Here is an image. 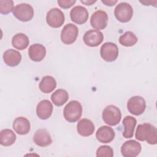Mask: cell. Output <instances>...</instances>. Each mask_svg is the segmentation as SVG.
Returning a JSON list of instances; mask_svg holds the SVG:
<instances>
[{"label": "cell", "instance_id": "6da1fadb", "mask_svg": "<svg viewBox=\"0 0 157 157\" xmlns=\"http://www.w3.org/2000/svg\"><path fill=\"white\" fill-rule=\"evenodd\" d=\"M135 137L139 141H146L149 144L155 145L157 143L156 128L150 123H145L139 124Z\"/></svg>", "mask_w": 157, "mask_h": 157}, {"label": "cell", "instance_id": "7a4b0ae2", "mask_svg": "<svg viewBox=\"0 0 157 157\" xmlns=\"http://www.w3.org/2000/svg\"><path fill=\"white\" fill-rule=\"evenodd\" d=\"M82 114V106L75 100L71 101L64 108L63 115L69 123H74L78 120Z\"/></svg>", "mask_w": 157, "mask_h": 157}, {"label": "cell", "instance_id": "3957f363", "mask_svg": "<svg viewBox=\"0 0 157 157\" xmlns=\"http://www.w3.org/2000/svg\"><path fill=\"white\" fill-rule=\"evenodd\" d=\"M102 118L104 121L110 126H115L121 120V111L115 105H109L104 108L102 113Z\"/></svg>", "mask_w": 157, "mask_h": 157}, {"label": "cell", "instance_id": "277c9868", "mask_svg": "<svg viewBox=\"0 0 157 157\" xmlns=\"http://www.w3.org/2000/svg\"><path fill=\"white\" fill-rule=\"evenodd\" d=\"M13 15L20 21L26 22L31 20L34 16L33 7L27 3H21L17 5L13 11Z\"/></svg>", "mask_w": 157, "mask_h": 157}, {"label": "cell", "instance_id": "5b68a950", "mask_svg": "<svg viewBox=\"0 0 157 157\" xmlns=\"http://www.w3.org/2000/svg\"><path fill=\"white\" fill-rule=\"evenodd\" d=\"M114 14L116 18L120 22L126 23L130 21L133 15V9L127 2H121L115 8Z\"/></svg>", "mask_w": 157, "mask_h": 157}, {"label": "cell", "instance_id": "8992f818", "mask_svg": "<svg viewBox=\"0 0 157 157\" xmlns=\"http://www.w3.org/2000/svg\"><path fill=\"white\" fill-rule=\"evenodd\" d=\"M146 108L145 99L140 96H134L129 98L127 102V109L132 115H140L144 113Z\"/></svg>", "mask_w": 157, "mask_h": 157}, {"label": "cell", "instance_id": "52a82bcc", "mask_svg": "<svg viewBox=\"0 0 157 157\" xmlns=\"http://www.w3.org/2000/svg\"><path fill=\"white\" fill-rule=\"evenodd\" d=\"M78 34V29L76 25L72 23L67 24L61 31V40L64 44H72L76 40Z\"/></svg>", "mask_w": 157, "mask_h": 157}, {"label": "cell", "instance_id": "ba28073f", "mask_svg": "<svg viewBox=\"0 0 157 157\" xmlns=\"http://www.w3.org/2000/svg\"><path fill=\"white\" fill-rule=\"evenodd\" d=\"M64 20L65 17L63 12L58 8H53L47 13V23L52 28H59L63 25Z\"/></svg>", "mask_w": 157, "mask_h": 157}, {"label": "cell", "instance_id": "9c48e42d", "mask_svg": "<svg viewBox=\"0 0 157 157\" xmlns=\"http://www.w3.org/2000/svg\"><path fill=\"white\" fill-rule=\"evenodd\" d=\"M100 55L105 61H114L118 56V48L113 42H105L101 47Z\"/></svg>", "mask_w": 157, "mask_h": 157}, {"label": "cell", "instance_id": "30bf717a", "mask_svg": "<svg viewBox=\"0 0 157 157\" xmlns=\"http://www.w3.org/2000/svg\"><path fill=\"white\" fill-rule=\"evenodd\" d=\"M142 147L139 142L135 140L126 141L121 147V153L124 157H136L141 151Z\"/></svg>", "mask_w": 157, "mask_h": 157}, {"label": "cell", "instance_id": "8fae6325", "mask_svg": "<svg viewBox=\"0 0 157 157\" xmlns=\"http://www.w3.org/2000/svg\"><path fill=\"white\" fill-rule=\"evenodd\" d=\"M83 40L86 45L95 47L102 43L104 40V36L102 33L98 30L90 29L85 33Z\"/></svg>", "mask_w": 157, "mask_h": 157}, {"label": "cell", "instance_id": "7c38bea8", "mask_svg": "<svg viewBox=\"0 0 157 157\" xmlns=\"http://www.w3.org/2000/svg\"><path fill=\"white\" fill-rule=\"evenodd\" d=\"M107 21L108 15L107 13L101 10L94 12L90 19L91 26L98 31L104 29L107 25Z\"/></svg>", "mask_w": 157, "mask_h": 157}, {"label": "cell", "instance_id": "4fadbf2b", "mask_svg": "<svg viewBox=\"0 0 157 157\" xmlns=\"http://www.w3.org/2000/svg\"><path fill=\"white\" fill-rule=\"evenodd\" d=\"M88 16L87 9L82 6H75L70 12L71 20L78 25L85 23L88 19Z\"/></svg>", "mask_w": 157, "mask_h": 157}, {"label": "cell", "instance_id": "5bb4252c", "mask_svg": "<svg viewBox=\"0 0 157 157\" xmlns=\"http://www.w3.org/2000/svg\"><path fill=\"white\" fill-rule=\"evenodd\" d=\"M115 131L110 126H102L96 131V137L101 143L107 144L111 142L115 137Z\"/></svg>", "mask_w": 157, "mask_h": 157}, {"label": "cell", "instance_id": "9a60e30c", "mask_svg": "<svg viewBox=\"0 0 157 157\" xmlns=\"http://www.w3.org/2000/svg\"><path fill=\"white\" fill-rule=\"evenodd\" d=\"M52 104L47 99L40 101L36 107V114L42 120H47L50 117L53 112Z\"/></svg>", "mask_w": 157, "mask_h": 157}, {"label": "cell", "instance_id": "2e32d148", "mask_svg": "<svg viewBox=\"0 0 157 157\" xmlns=\"http://www.w3.org/2000/svg\"><path fill=\"white\" fill-rule=\"evenodd\" d=\"M34 142L38 146L45 147L50 145L52 142L51 136L45 129H39L34 134Z\"/></svg>", "mask_w": 157, "mask_h": 157}, {"label": "cell", "instance_id": "e0dca14e", "mask_svg": "<svg viewBox=\"0 0 157 157\" xmlns=\"http://www.w3.org/2000/svg\"><path fill=\"white\" fill-rule=\"evenodd\" d=\"M29 58L35 62L41 61L45 56L46 49L45 47L40 44L31 45L28 49Z\"/></svg>", "mask_w": 157, "mask_h": 157}, {"label": "cell", "instance_id": "ac0fdd59", "mask_svg": "<svg viewBox=\"0 0 157 157\" xmlns=\"http://www.w3.org/2000/svg\"><path fill=\"white\" fill-rule=\"evenodd\" d=\"M4 62L10 67L18 66L21 60V53L15 50L9 49L4 52L3 54Z\"/></svg>", "mask_w": 157, "mask_h": 157}, {"label": "cell", "instance_id": "d6986e66", "mask_svg": "<svg viewBox=\"0 0 157 157\" xmlns=\"http://www.w3.org/2000/svg\"><path fill=\"white\" fill-rule=\"evenodd\" d=\"M95 128L93 123L86 118L80 120L77 125L78 133L83 137H88L92 135L94 131Z\"/></svg>", "mask_w": 157, "mask_h": 157}, {"label": "cell", "instance_id": "ffe728a7", "mask_svg": "<svg viewBox=\"0 0 157 157\" xmlns=\"http://www.w3.org/2000/svg\"><path fill=\"white\" fill-rule=\"evenodd\" d=\"M12 126L15 132L20 135L27 134L31 128L29 120L25 117L16 118L13 122Z\"/></svg>", "mask_w": 157, "mask_h": 157}, {"label": "cell", "instance_id": "44dd1931", "mask_svg": "<svg viewBox=\"0 0 157 157\" xmlns=\"http://www.w3.org/2000/svg\"><path fill=\"white\" fill-rule=\"evenodd\" d=\"M136 123V119L132 116L128 115L123 118V124L124 126V130L123 132V136L124 138L129 139L132 137Z\"/></svg>", "mask_w": 157, "mask_h": 157}, {"label": "cell", "instance_id": "7402d4cb", "mask_svg": "<svg viewBox=\"0 0 157 157\" xmlns=\"http://www.w3.org/2000/svg\"><path fill=\"white\" fill-rule=\"evenodd\" d=\"M56 86L55 79L50 75H46L42 77L39 83V89L44 93H50L52 92Z\"/></svg>", "mask_w": 157, "mask_h": 157}, {"label": "cell", "instance_id": "603a6c76", "mask_svg": "<svg viewBox=\"0 0 157 157\" xmlns=\"http://www.w3.org/2000/svg\"><path fill=\"white\" fill-rule=\"evenodd\" d=\"M16 137V135L11 129H2L0 132V144L5 147L12 145L15 143Z\"/></svg>", "mask_w": 157, "mask_h": 157}, {"label": "cell", "instance_id": "cb8c5ba5", "mask_svg": "<svg viewBox=\"0 0 157 157\" xmlns=\"http://www.w3.org/2000/svg\"><path fill=\"white\" fill-rule=\"evenodd\" d=\"M29 39L28 36L23 33H18L15 34L12 39V46L18 50H23L29 45Z\"/></svg>", "mask_w": 157, "mask_h": 157}, {"label": "cell", "instance_id": "d4e9b609", "mask_svg": "<svg viewBox=\"0 0 157 157\" xmlns=\"http://www.w3.org/2000/svg\"><path fill=\"white\" fill-rule=\"evenodd\" d=\"M69 99L67 91L63 89H58L51 96V99L56 106H61L65 104Z\"/></svg>", "mask_w": 157, "mask_h": 157}, {"label": "cell", "instance_id": "484cf974", "mask_svg": "<svg viewBox=\"0 0 157 157\" xmlns=\"http://www.w3.org/2000/svg\"><path fill=\"white\" fill-rule=\"evenodd\" d=\"M138 40L136 34L132 31H126L119 38V42L123 46L131 47L134 45Z\"/></svg>", "mask_w": 157, "mask_h": 157}, {"label": "cell", "instance_id": "4316f807", "mask_svg": "<svg viewBox=\"0 0 157 157\" xmlns=\"http://www.w3.org/2000/svg\"><path fill=\"white\" fill-rule=\"evenodd\" d=\"M14 9L13 1L12 0L0 1V12L1 14L6 15L13 11Z\"/></svg>", "mask_w": 157, "mask_h": 157}, {"label": "cell", "instance_id": "83f0119b", "mask_svg": "<svg viewBox=\"0 0 157 157\" xmlns=\"http://www.w3.org/2000/svg\"><path fill=\"white\" fill-rule=\"evenodd\" d=\"M96 156L98 157H113V150L108 145L100 146L96 151Z\"/></svg>", "mask_w": 157, "mask_h": 157}, {"label": "cell", "instance_id": "f1b7e54d", "mask_svg": "<svg viewBox=\"0 0 157 157\" xmlns=\"http://www.w3.org/2000/svg\"><path fill=\"white\" fill-rule=\"evenodd\" d=\"M75 3V0H58V4L63 9H69Z\"/></svg>", "mask_w": 157, "mask_h": 157}, {"label": "cell", "instance_id": "f546056e", "mask_svg": "<svg viewBox=\"0 0 157 157\" xmlns=\"http://www.w3.org/2000/svg\"><path fill=\"white\" fill-rule=\"evenodd\" d=\"M101 1L103 4H104L106 6H112L117 2V0H115V1H113H113L112 0H101Z\"/></svg>", "mask_w": 157, "mask_h": 157}, {"label": "cell", "instance_id": "4dcf8cb0", "mask_svg": "<svg viewBox=\"0 0 157 157\" xmlns=\"http://www.w3.org/2000/svg\"><path fill=\"white\" fill-rule=\"evenodd\" d=\"M81 2L84 4H86V6H90L92 4H94V2H96V1H81Z\"/></svg>", "mask_w": 157, "mask_h": 157}]
</instances>
